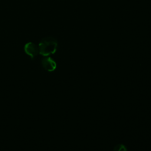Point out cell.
<instances>
[{"mask_svg": "<svg viewBox=\"0 0 151 151\" xmlns=\"http://www.w3.org/2000/svg\"><path fill=\"white\" fill-rule=\"evenodd\" d=\"M57 46V41L54 38L45 37L41 40L38 44L39 53L44 57H47L56 52Z\"/></svg>", "mask_w": 151, "mask_h": 151, "instance_id": "1", "label": "cell"}, {"mask_svg": "<svg viewBox=\"0 0 151 151\" xmlns=\"http://www.w3.org/2000/svg\"><path fill=\"white\" fill-rule=\"evenodd\" d=\"M24 50L25 52L30 56L32 59L34 58L39 53L38 47L34 43L31 42H27L24 45Z\"/></svg>", "mask_w": 151, "mask_h": 151, "instance_id": "2", "label": "cell"}, {"mask_svg": "<svg viewBox=\"0 0 151 151\" xmlns=\"http://www.w3.org/2000/svg\"><path fill=\"white\" fill-rule=\"evenodd\" d=\"M41 64L43 68L49 72L54 71L57 68L56 62L50 57H46L42 58Z\"/></svg>", "mask_w": 151, "mask_h": 151, "instance_id": "3", "label": "cell"}, {"mask_svg": "<svg viewBox=\"0 0 151 151\" xmlns=\"http://www.w3.org/2000/svg\"><path fill=\"white\" fill-rule=\"evenodd\" d=\"M113 151H127V149L123 144H118L114 147Z\"/></svg>", "mask_w": 151, "mask_h": 151, "instance_id": "4", "label": "cell"}]
</instances>
